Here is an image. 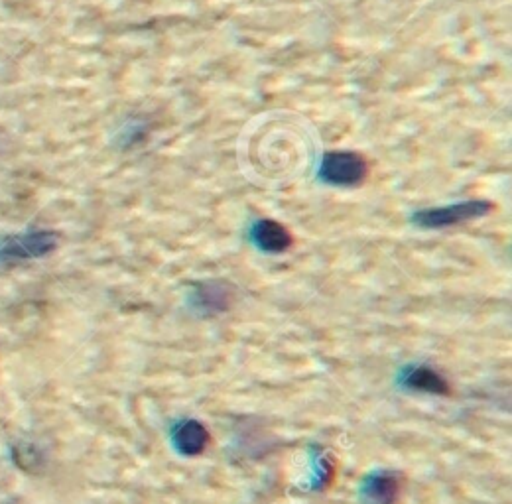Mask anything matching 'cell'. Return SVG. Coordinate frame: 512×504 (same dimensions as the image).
Listing matches in <instances>:
<instances>
[{
  "instance_id": "obj_1",
  "label": "cell",
  "mask_w": 512,
  "mask_h": 504,
  "mask_svg": "<svg viewBox=\"0 0 512 504\" xmlns=\"http://www.w3.org/2000/svg\"><path fill=\"white\" fill-rule=\"evenodd\" d=\"M495 209L491 201L485 199H469V201H459L451 203L444 207H432V209H422L412 215V223L420 229H446V227H455L467 221L481 219L489 215Z\"/></svg>"
},
{
  "instance_id": "obj_2",
  "label": "cell",
  "mask_w": 512,
  "mask_h": 504,
  "mask_svg": "<svg viewBox=\"0 0 512 504\" xmlns=\"http://www.w3.org/2000/svg\"><path fill=\"white\" fill-rule=\"evenodd\" d=\"M321 182L335 188L361 186L369 176V162L365 156L349 150H333L321 158L318 170Z\"/></svg>"
},
{
  "instance_id": "obj_3",
  "label": "cell",
  "mask_w": 512,
  "mask_h": 504,
  "mask_svg": "<svg viewBox=\"0 0 512 504\" xmlns=\"http://www.w3.org/2000/svg\"><path fill=\"white\" fill-rule=\"evenodd\" d=\"M235 302V288L227 280H205L192 292V306L203 315L225 314Z\"/></svg>"
},
{
  "instance_id": "obj_4",
  "label": "cell",
  "mask_w": 512,
  "mask_h": 504,
  "mask_svg": "<svg viewBox=\"0 0 512 504\" xmlns=\"http://www.w3.org/2000/svg\"><path fill=\"white\" fill-rule=\"evenodd\" d=\"M404 489V479L396 471H375L365 477L361 485V499L365 504H396Z\"/></svg>"
},
{
  "instance_id": "obj_5",
  "label": "cell",
  "mask_w": 512,
  "mask_h": 504,
  "mask_svg": "<svg viewBox=\"0 0 512 504\" xmlns=\"http://www.w3.org/2000/svg\"><path fill=\"white\" fill-rule=\"evenodd\" d=\"M251 241L258 251L280 254L294 245V235L286 225L274 219H258L251 229Z\"/></svg>"
},
{
  "instance_id": "obj_6",
  "label": "cell",
  "mask_w": 512,
  "mask_h": 504,
  "mask_svg": "<svg viewBox=\"0 0 512 504\" xmlns=\"http://www.w3.org/2000/svg\"><path fill=\"white\" fill-rule=\"evenodd\" d=\"M209 443H211L209 430L193 418L178 422L172 430V445L180 455L197 457L209 447Z\"/></svg>"
},
{
  "instance_id": "obj_7",
  "label": "cell",
  "mask_w": 512,
  "mask_h": 504,
  "mask_svg": "<svg viewBox=\"0 0 512 504\" xmlns=\"http://www.w3.org/2000/svg\"><path fill=\"white\" fill-rule=\"evenodd\" d=\"M402 384L416 392H428L438 396H449L451 384L430 365H412L402 371Z\"/></svg>"
},
{
  "instance_id": "obj_8",
  "label": "cell",
  "mask_w": 512,
  "mask_h": 504,
  "mask_svg": "<svg viewBox=\"0 0 512 504\" xmlns=\"http://www.w3.org/2000/svg\"><path fill=\"white\" fill-rule=\"evenodd\" d=\"M56 247V239L48 233L40 235H28L14 239L10 245L2 249L4 258H30V256H42Z\"/></svg>"
}]
</instances>
